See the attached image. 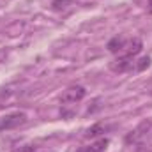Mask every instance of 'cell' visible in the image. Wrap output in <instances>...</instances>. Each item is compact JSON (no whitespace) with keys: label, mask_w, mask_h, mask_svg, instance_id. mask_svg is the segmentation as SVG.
<instances>
[{"label":"cell","mask_w":152,"mask_h":152,"mask_svg":"<svg viewBox=\"0 0 152 152\" xmlns=\"http://www.w3.org/2000/svg\"><path fill=\"white\" fill-rule=\"evenodd\" d=\"M85 94H87V90H85L81 85H71V87H67V88L62 92L60 101H62L64 104H75V103H80V101L85 97Z\"/></svg>","instance_id":"obj_1"},{"label":"cell","mask_w":152,"mask_h":152,"mask_svg":"<svg viewBox=\"0 0 152 152\" xmlns=\"http://www.w3.org/2000/svg\"><path fill=\"white\" fill-rule=\"evenodd\" d=\"M27 122V115L25 113H12V115H5L0 118V131L4 129H14L20 127Z\"/></svg>","instance_id":"obj_2"},{"label":"cell","mask_w":152,"mask_h":152,"mask_svg":"<svg viewBox=\"0 0 152 152\" xmlns=\"http://www.w3.org/2000/svg\"><path fill=\"white\" fill-rule=\"evenodd\" d=\"M142 48H143L142 39L140 37H133V39H129V41H126V44H124V48H122V51H120L118 55L134 57V55H138V53L142 51Z\"/></svg>","instance_id":"obj_3"},{"label":"cell","mask_w":152,"mask_h":152,"mask_svg":"<svg viewBox=\"0 0 152 152\" xmlns=\"http://www.w3.org/2000/svg\"><path fill=\"white\" fill-rule=\"evenodd\" d=\"M133 57H126V55H118L117 58H115L113 62H112V71L113 73H126V71H129L131 67H133Z\"/></svg>","instance_id":"obj_4"},{"label":"cell","mask_w":152,"mask_h":152,"mask_svg":"<svg viewBox=\"0 0 152 152\" xmlns=\"http://www.w3.org/2000/svg\"><path fill=\"white\" fill-rule=\"evenodd\" d=\"M151 124H152L151 120H145V122H142V124H140V126H138L134 131H131V134H127V136H126V142H127V143H131V142H136V140H140V138H142V136H143V134H145L149 129H151Z\"/></svg>","instance_id":"obj_5"},{"label":"cell","mask_w":152,"mask_h":152,"mask_svg":"<svg viewBox=\"0 0 152 152\" xmlns=\"http://www.w3.org/2000/svg\"><path fill=\"white\" fill-rule=\"evenodd\" d=\"M108 143H110L108 138H99L97 142H94V143H90V145H85V147L78 149L76 152H104L106 147H108Z\"/></svg>","instance_id":"obj_6"},{"label":"cell","mask_w":152,"mask_h":152,"mask_svg":"<svg viewBox=\"0 0 152 152\" xmlns=\"http://www.w3.org/2000/svg\"><path fill=\"white\" fill-rule=\"evenodd\" d=\"M124 44H126V39L122 37V36H115L113 39H110V41H108L106 48H108V51H112V53H117V55H118V53L122 51Z\"/></svg>","instance_id":"obj_7"},{"label":"cell","mask_w":152,"mask_h":152,"mask_svg":"<svg viewBox=\"0 0 152 152\" xmlns=\"http://www.w3.org/2000/svg\"><path fill=\"white\" fill-rule=\"evenodd\" d=\"M104 129H106V126H103V124H96V126H92V127L85 133V136H87V138H96V136L103 134Z\"/></svg>","instance_id":"obj_8"},{"label":"cell","mask_w":152,"mask_h":152,"mask_svg":"<svg viewBox=\"0 0 152 152\" xmlns=\"http://www.w3.org/2000/svg\"><path fill=\"white\" fill-rule=\"evenodd\" d=\"M151 62H152L151 57H143V58H140V60H138V64H136V71H140V73H142V71H145V69L151 66Z\"/></svg>","instance_id":"obj_9"},{"label":"cell","mask_w":152,"mask_h":152,"mask_svg":"<svg viewBox=\"0 0 152 152\" xmlns=\"http://www.w3.org/2000/svg\"><path fill=\"white\" fill-rule=\"evenodd\" d=\"M16 152H36V147H32V145H25V147H20Z\"/></svg>","instance_id":"obj_10"},{"label":"cell","mask_w":152,"mask_h":152,"mask_svg":"<svg viewBox=\"0 0 152 152\" xmlns=\"http://www.w3.org/2000/svg\"><path fill=\"white\" fill-rule=\"evenodd\" d=\"M147 11L152 14V0H149V2H147Z\"/></svg>","instance_id":"obj_11"}]
</instances>
